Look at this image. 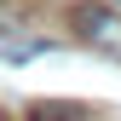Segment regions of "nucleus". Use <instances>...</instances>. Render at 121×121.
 <instances>
[{"mask_svg": "<svg viewBox=\"0 0 121 121\" xmlns=\"http://www.w3.org/2000/svg\"><path fill=\"white\" fill-rule=\"evenodd\" d=\"M69 35L86 40L92 52L121 58V12L104 6V0H75V6H69Z\"/></svg>", "mask_w": 121, "mask_h": 121, "instance_id": "1", "label": "nucleus"}, {"mask_svg": "<svg viewBox=\"0 0 121 121\" xmlns=\"http://www.w3.org/2000/svg\"><path fill=\"white\" fill-rule=\"evenodd\" d=\"M52 46L35 35H17V29H0V64H29V58H46Z\"/></svg>", "mask_w": 121, "mask_h": 121, "instance_id": "2", "label": "nucleus"}, {"mask_svg": "<svg viewBox=\"0 0 121 121\" xmlns=\"http://www.w3.org/2000/svg\"><path fill=\"white\" fill-rule=\"evenodd\" d=\"M0 121H6V115H0Z\"/></svg>", "mask_w": 121, "mask_h": 121, "instance_id": "4", "label": "nucleus"}, {"mask_svg": "<svg viewBox=\"0 0 121 121\" xmlns=\"http://www.w3.org/2000/svg\"><path fill=\"white\" fill-rule=\"evenodd\" d=\"M23 121H81V104H64V98H35L23 110Z\"/></svg>", "mask_w": 121, "mask_h": 121, "instance_id": "3", "label": "nucleus"}]
</instances>
